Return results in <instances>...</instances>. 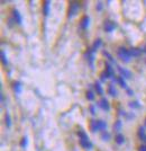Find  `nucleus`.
I'll use <instances>...</instances> for the list:
<instances>
[{
  "instance_id": "obj_1",
  "label": "nucleus",
  "mask_w": 146,
  "mask_h": 151,
  "mask_svg": "<svg viewBox=\"0 0 146 151\" xmlns=\"http://www.w3.org/2000/svg\"><path fill=\"white\" fill-rule=\"evenodd\" d=\"M78 135H79V139H80V145H81L83 149H91L92 148V143L90 142L89 137H88V134L84 131L80 130L78 132Z\"/></svg>"
},
{
  "instance_id": "obj_2",
  "label": "nucleus",
  "mask_w": 146,
  "mask_h": 151,
  "mask_svg": "<svg viewBox=\"0 0 146 151\" xmlns=\"http://www.w3.org/2000/svg\"><path fill=\"white\" fill-rule=\"evenodd\" d=\"M117 57L125 63L130 62V60H132V58H133L132 54H130V52H129V50H127V49L124 47V46H121V47H119V49L117 50Z\"/></svg>"
},
{
  "instance_id": "obj_3",
  "label": "nucleus",
  "mask_w": 146,
  "mask_h": 151,
  "mask_svg": "<svg viewBox=\"0 0 146 151\" xmlns=\"http://www.w3.org/2000/svg\"><path fill=\"white\" fill-rule=\"evenodd\" d=\"M80 10V4L75 2V1H72L70 2V5L68 7V18H73L74 16L78 15Z\"/></svg>"
},
{
  "instance_id": "obj_4",
  "label": "nucleus",
  "mask_w": 146,
  "mask_h": 151,
  "mask_svg": "<svg viewBox=\"0 0 146 151\" xmlns=\"http://www.w3.org/2000/svg\"><path fill=\"white\" fill-rule=\"evenodd\" d=\"M84 58H85V60H87L88 63L90 64L91 69H93V62H95V51H93L92 47H91V49H88V51L84 53Z\"/></svg>"
},
{
  "instance_id": "obj_5",
  "label": "nucleus",
  "mask_w": 146,
  "mask_h": 151,
  "mask_svg": "<svg viewBox=\"0 0 146 151\" xmlns=\"http://www.w3.org/2000/svg\"><path fill=\"white\" fill-rule=\"evenodd\" d=\"M117 69H118L119 73H120V77H122L124 79H130V78H132V72L128 69L122 68L120 65H117Z\"/></svg>"
},
{
  "instance_id": "obj_6",
  "label": "nucleus",
  "mask_w": 146,
  "mask_h": 151,
  "mask_svg": "<svg viewBox=\"0 0 146 151\" xmlns=\"http://www.w3.org/2000/svg\"><path fill=\"white\" fill-rule=\"evenodd\" d=\"M98 106L100 107L101 109H103V111H106V112L110 111V104H109L108 99L105 98V97H102L101 99L98 101Z\"/></svg>"
},
{
  "instance_id": "obj_7",
  "label": "nucleus",
  "mask_w": 146,
  "mask_h": 151,
  "mask_svg": "<svg viewBox=\"0 0 146 151\" xmlns=\"http://www.w3.org/2000/svg\"><path fill=\"white\" fill-rule=\"evenodd\" d=\"M115 28H116V24H115L114 22H111V20H105V23H103V29L106 32H108V33H111L113 31H115Z\"/></svg>"
},
{
  "instance_id": "obj_8",
  "label": "nucleus",
  "mask_w": 146,
  "mask_h": 151,
  "mask_svg": "<svg viewBox=\"0 0 146 151\" xmlns=\"http://www.w3.org/2000/svg\"><path fill=\"white\" fill-rule=\"evenodd\" d=\"M13 19L15 23H17L18 25H21L23 18H21V15H20V13H19L17 9H14L13 10Z\"/></svg>"
},
{
  "instance_id": "obj_9",
  "label": "nucleus",
  "mask_w": 146,
  "mask_h": 151,
  "mask_svg": "<svg viewBox=\"0 0 146 151\" xmlns=\"http://www.w3.org/2000/svg\"><path fill=\"white\" fill-rule=\"evenodd\" d=\"M89 24H90V18L88 16H83L82 18H81V20H80V27L82 29H87Z\"/></svg>"
},
{
  "instance_id": "obj_10",
  "label": "nucleus",
  "mask_w": 146,
  "mask_h": 151,
  "mask_svg": "<svg viewBox=\"0 0 146 151\" xmlns=\"http://www.w3.org/2000/svg\"><path fill=\"white\" fill-rule=\"evenodd\" d=\"M50 8H51V1H48V0L43 1V14H44V16H48Z\"/></svg>"
},
{
  "instance_id": "obj_11",
  "label": "nucleus",
  "mask_w": 146,
  "mask_h": 151,
  "mask_svg": "<svg viewBox=\"0 0 146 151\" xmlns=\"http://www.w3.org/2000/svg\"><path fill=\"white\" fill-rule=\"evenodd\" d=\"M13 89L16 94H21V90H23V85H21V82L20 81H14Z\"/></svg>"
},
{
  "instance_id": "obj_12",
  "label": "nucleus",
  "mask_w": 146,
  "mask_h": 151,
  "mask_svg": "<svg viewBox=\"0 0 146 151\" xmlns=\"http://www.w3.org/2000/svg\"><path fill=\"white\" fill-rule=\"evenodd\" d=\"M97 125H98V130L105 132L106 129H107V123L102 120H97Z\"/></svg>"
},
{
  "instance_id": "obj_13",
  "label": "nucleus",
  "mask_w": 146,
  "mask_h": 151,
  "mask_svg": "<svg viewBox=\"0 0 146 151\" xmlns=\"http://www.w3.org/2000/svg\"><path fill=\"white\" fill-rule=\"evenodd\" d=\"M107 91H108V94L110 95L111 97H117V95H118V91H117V89L115 88V86L113 85V83L108 86V89H107Z\"/></svg>"
},
{
  "instance_id": "obj_14",
  "label": "nucleus",
  "mask_w": 146,
  "mask_h": 151,
  "mask_svg": "<svg viewBox=\"0 0 146 151\" xmlns=\"http://www.w3.org/2000/svg\"><path fill=\"white\" fill-rule=\"evenodd\" d=\"M115 141H116V143L117 145H124V142H125V137L121 134V133H118L116 137H115Z\"/></svg>"
},
{
  "instance_id": "obj_15",
  "label": "nucleus",
  "mask_w": 146,
  "mask_h": 151,
  "mask_svg": "<svg viewBox=\"0 0 146 151\" xmlns=\"http://www.w3.org/2000/svg\"><path fill=\"white\" fill-rule=\"evenodd\" d=\"M117 82L119 83V86H120L121 88H125V89L128 88V87H127V83H126V81H125V79H124L122 77H120V76H119V77L117 78Z\"/></svg>"
},
{
  "instance_id": "obj_16",
  "label": "nucleus",
  "mask_w": 146,
  "mask_h": 151,
  "mask_svg": "<svg viewBox=\"0 0 146 151\" xmlns=\"http://www.w3.org/2000/svg\"><path fill=\"white\" fill-rule=\"evenodd\" d=\"M95 91H97V94H98V95L103 94V89H102L100 82H98V81L95 82Z\"/></svg>"
},
{
  "instance_id": "obj_17",
  "label": "nucleus",
  "mask_w": 146,
  "mask_h": 151,
  "mask_svg": "<svg viewBox=\"0 0 146 151\" xmlns=\"http://www.w3.org/2000/svg\"><path fill=\"white\" fill-rule=\"evenodd\" d=\"M90 130H91V132L99 131L98 130V125H97V120H91V122H90Z\"/></svg>"
},
{
  "instance_id": "obj_18",
  "label": "nucleus",
  "mask_w": 146,
  "mask_h": 151,
  "mask_svg": "<svg viewBox=\"0 0 146 151\" xmlns=\"http://www.w3.org/2000/svg\"><path fill=\"white\" fill-rule=\"evenodd\" d=\"M100 138H101L102 141H106V142H108L110 138H111V135H110V133L107 132V131H105V132L101 133V135H100Z\"/></svg>"
},
{
  "instance_id": "obj_19",
  "label": "nucleus",
  "mask_w": 146,
  "mask_h": 151,
  "mask_svg": "<svg viewBox=\"0 0 146 151\" xmlns=\"http://www.w3.org/2000/svg\"><path fill=\"white\" fill-rule=\"evenodd\" d=\"M121 126H122V122H121L120 120H117L114 123V130L117 131V132H119L121 130Z\"/></svg>"
},
{
  "instance_id": "obj_20",
  "label": "nucleus",
  "mask_w": 146,
  "mask_h": 151,
  "mask_svg": "<svg viewBox=\"0 0 146 151\" xmlns=\"http://www.w3.org/2000/svg\"><path fill=\"white\" fill-rule=\"evenodd\" d=\"M106 71L109 73V76H110V78L113 79L114 78V70H113V68H111V65H110V63H108V62H106Z\"/></svg>"
},
{
  "instance_id": "obj_21",
  "label": "nucleus",
  "mask_w": 146,
  "mask_h": 151,
  "mask_svg": "<svg viewBox=\"0 0 146 151\" xmlns=\"http://www.w3.org/2000/svg\"><path fill=\"white\" fill-rule=\"evenodd\" d=\"M129 52H130V54H132V57H133V58H138L140 55V53H142L138 49H135V47L130 49V50H129Z\"/></svg>"
},
{
  "instance_id": "obj_22",
  "label": "nucleus",
  "mask_w": 146,
  "mask_h": 151,
  "mask_svg": "<svg viewBox=\"0 0 146 151\" xmlns=\"http://www.w3.org/2000/svg\"><path fill=\"white\" fill-rule=\"evenodd\" d=\"M137 135L140 137V140H143V139L145 138V135H146V133H145V129L144 127H138V131H137Z\"/></svg>"
},
{
  "instance_id": "obj_23",
  "label": "nucleus",
  "mask_w": 146,
  "mask_h": 151,
  "mask_svg": "<svg viewBox=\"0 0 146 151\" xmlns=\"http://www.w3.org/2000/svg\"><path fill=\"white\" fill-rule=\"evenodd\" d=\"M108 78H110V76H109V73L105 70V71H102L101 73H100V80H101L102 82H105Z\"/></svg>"
},
{
  "instance_id": "obj_24",
  "label": "nucleus",
  "mask_w": 146,
  "mask_h": 151,
  "mask_svg": "<svg viewBox=\"0 0 146 151\" xmlns=\"http://www.w3.org/2000/svg\"><path fill=\"white\" fill-rule=\"evenodd\" d=\"M102 44V41L100 40V38H97L95 41V43H93V45H92V49H93V51H95L97 49H99L100 46H101Z\"/></svg>"
},
{
  "instance_id": "obj_25",
  "label": "nucleus",
  "mask_w": 146,
  "mask_h": 151,
  "mask_svg": "<svg viewBox=\"0 0 146 151\" xmlns=\"http://www.w3.org/2000/svg\"><path fill=\"white\" fill-rule=\"evenodd\" d=\"M5 123H6L7 127H10V126H11V119H10L9 113L5 114Z\"/></svg>"
},
{
  "instance_id": "obj_26",
  "label": "nucleus",
  "mask_w": 146,
  "mask_h": 151,
  "mask_svg": "<svg viewBox=\"0 0 146 151\" xmlns=\"http://www.w3.org/2000/svg\"><path fill=\"white\" fill-rule=\"evenodd\" d=\"M128 106L134 109V108H140V101H129V103H128Z\"/></svg>"
},
{
  "instance_id": "obj_27",
  "label": "nucleus",
  "mask_w": 146,
  "mask_h": 151,
  "mask_svg": "<svg viewBox=\"0 0 146 151\" xmlns=\"http://www.w3.org/2000/svg\"><path fill=\"white\" fill-rule=\"evenodd\" d=\"M1 61H2V64L4 65H8V59H7L6 52L5 51H1Z\"/></svg>"
},
{
  "instance_id": "obj_28",
  "label": "nucleus",
  "mask_w": 146,
  "mask_h": 151,
  "mask_svg": "<svg viewBox=\"0 0 146 151\" xmlns=\"http://www.w3.org/2000/svg\"><path fill=\"white\" fill-rule=\"evenodd\" d=\"M20 148H23V149H25L26 147H27V145H28V139H27V137H23L21 138V141H20Z\"/></svg>"
},
{
  "instance_id": "obj_29",
  "label": "nucleus",
  "mask_w": 146,
  "mask_h": 151,
  "mask_svg": "<svg viewBox=\"0 0 146 151\" xmlns=\"http://www.w3.org/2000/svg\"><path fill=\"white\" fill-rule=\"evenodd\" d=\"M103 55H105V57L107 58V59H108V60H109V61H110L111 63H114V64H116V61H115V59L113 58V55H111V54H110L109 52H107V51H103Z\"/></svg>"
},
{
  "instance_id": "obj_30",
  "label": "nucleus",
  "mask_w": 146,
  "mask_h": 151,
  "mask_svg": "<svg viewBox=\"0 0 146 151\" xmlns=\"http://www.w3.org/2000/svg\"><path fill=\"white\" fill-rule=\"evenodd\" d=\"M87 99L90 101H92L93 99H95V94H93V91H91V90H89V91H87Z\"/></svg>"
},
{
  "instance_id": "obj_31",
  "label": "nucleus",
  "mask_w": 146,
  "mask_h": 151,
  "mask_svg": "<svg viewBox=\"0 0 146 151\" xmlns=\"http://www.w3.org/2000/svg\"><path fill=\"white\" fill-rule=\"evenodd\" d=\"M90 113L92 114V115H95V113H97V111H95V105H90Z\"/></svg>"
},
{
  "instance_id": "obj_32",
  "label": "nucleus",
  "mask_w": 146,
  "mask_h": 151,
  "mask_svg": "<svg viewBox=\"0 0 146 151\" xmlns=\"http://www.w3.org/2000/svg\"><path fill=\"white\" fill-rule=\"evenodd\" d=\"M101 9H102V2H100V1H99V2L97 4V10H98V12H100Z\"/></svg>"
},
{
  "instance_id": "obj_33",
  "label": "nucleus",
  "mask_w": 146,
  "mask_h": 151,
  "mask_svg": "<svg viewBox=\"0 0 146 151\" xmlns=\"http://www.w3.org/2000/svg\"><path fill=\"white\" fill-rule=\"evenodd\" d=\"M126 91H127L128 96H133V95H134V91L130 88H127V89H126Z\"/></svg>"
},
{
  "instance_id": "obj_34",
  "label": "nucleus",
  "mask_w": 146,
  "mask_h": 151,
  "mask_svg": "<svg viewBox=\"0 0 146 151\" xmlns=\"http://www.w3.org/2000/svg\"><path fill=\"white\" fill-rule=\"evenodd\" d=\"M138 151H146V145H140V148H138Z\"/></svg>"
},
{
  "instance_id": "obj_35",
  "label": "nucleus",
  "mask_w": 146,
  "mask_h": 151,
  "mask_svg": "<svg viewBox=\"0 0 146 151\" xmlns=\"http://www.w3.org/2000/svg\"><path fill=\"white\" fill-rule=\"evenodd\" d=\"M142 141H144V142H145V143H146V135H145V138L143 139V140H142Z\"/></svg>"
},
{
  "instance_id": "obj_36",
  "label": "nucleus",
  "mask_w": 146,
  "mask_h": 151,
  "mask_svg": "<svg viewBox=\"0 0 146 151\" xmlns=\"http://www.w3.org/2000/svg\"><path fill=\"white\" fill-rule=\"evenodd\" d=\"M143 51H144V52L146 53V45H145V47H144V50H143Z\"/></svg>"
},
{
  "instance_id": "obj_37",
  "label": "nucleus",
  "mask_w": 146,
  "mask_h": 151,
  "mask_svg": "<svg viewBox=\"0 0 146 151\" xmlns=\"http://www.w3.org/2000/svg\"><path fill=\"white\" fill-rule=\"evenodd\" d=\"M145 127H146V117H145Z\"/></svg>"
}]
</instances>
